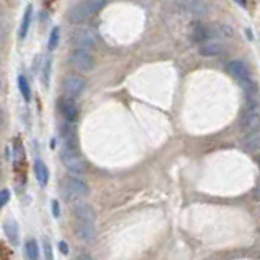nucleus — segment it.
Masks as SVG:
<instances>
[{"label":"nucleus","mask_w":260,"mask_h":260,"mask_svg":"<svg viewBox=\"0 0 260 260\" xmlns=\"http://www.w3.org/2000/svg\"><path fill=\"white\" fill-rule=\"evenodd\" d=\"M59 39H60V31L59 28H54L51 31V36H49V44H47L49 51H54V49L59 46Z\"/></svg>","instance_id":"nucleus-23"},{"label":"nucleus","mask_w":260,"mask_h":260,"mask_svg":"<svg viewBox=\"0 0 260 260\" xmlns=\"http://www.w3.org/2000/svg\"><path fill=\"white\" fill-rule=\"evenodd\" d=\"M43 249H44V257H46V260H54L52 244L49 242V239H47V238H43Z\"/></svg>","instance_id":"nucleus-25"},{"label":"nucleus","mask_w":260,"mask_h":260,"mask_svg":"<svg viewBox=\"0 0 260 260\" xmlns=\"http://www.w3.org/2000/svg\"><path fill=\"white\" fill-rule=\"evenodd\" d=\"M31 16H32V7L29 5L26 10H24V16H23L21 26H20V39H24L28 35V29H29V24H31Z\"/></svg>","instance_id":"nucleus-20"},{"label":"nucleus","mask_w":260,"mask_h":260,"mask_svg":"<svg viewBox=\"0 0 260 260\" xmlns=\"http://www.w3.org/2000/svg\"><path fill=\"white\" fill-rule=\"evenodd\" d=\"M60 192H62L65 200H69V202H81L83 199L88 197L89 189H88V185L83 181H81V179L69 176V177H65L63 181H62Z\"/></svg>","instance_id":"nucleus-2"},{"label":"nucleus","mask_w":260,"mask_h":260,"mask_svg":"<svg viewBox=\"0 0 260 260\" xmlns=\"http://www.w3.org/2000/svg\"><path fill=\"white\" fill-rule=\"evenodd\" d=\"M234 2L238 4V5H241V7H246V5H247V4H246V0H234Z\"/></svg>","instance_id":"nucleus-30"},{"label":"nucleus","mask_w":260,"mask_h":260,"mask_svg":"<svg viewBox=\"0 0 260 260\" xmlns=\"http://www.w3.org/2000/svg\"><path fill=\"white\" fill-rule=\"evenodd\" d=\"M199 52L203 55V57H218L224 52V46L221 43H218V41H213V39H208L207 43L200 44L199 47Z\"/></svg>","instance_id":"nucleus-11"},{"label":"nucleus","mask_w":260,"mask_h":260,"mask_svg":"<svg viewBox=\"0 0 260 260\" xmlns=\"http://www.w3.org/2000/svg\"><path fill=\"white\" fill-rule=\"evenodd\" d=\"M210 28H207L205 24L202 23H192V29H190V38L193 43L197 44H203L207 43V41L210 39Z\"/></svg>","instance_id":"nucleus-13"},{"label":"nucleus","mask_w":260,"mask_h":260,"mask_svg":"<svg viewBox=\"0 0 260 260\" xmlns=\"http://www.w3.org/2000/svg\"><path fill=\"white\" fill-rule=\"evenodd\" d=\"M59 109H60V114L62 117L67 120V122H75L77 117H78V108L75 106V103H73L72 100H62L59 103Z\"/></svg>","instance_id":"nucleus-12"},{"label":"nucleus","mask_w":260,"mask_h":260,"mask_svg":"<svg viewBox=\"0 0 260 260\" xmlns=\"http://www.w3.org/2000/svg\"><path fill=\"white\" fill-rule=\"evenodd\" d=\"M73 231H75L77 238L83 242H91L96 236V226L94 223H86V221H75L73 226Z\"/></svg>","instance_id":"nucleus-9"},{"label":"nucleus","mask_w":260,"mask_h":260,"mask_svg":"<svg viewBox=\"0 0 260 260\" xmlns=\"http://www.w3.org/2000/svg\"><path fill=\"white\" fill-rule=\"evenodd\" d=\"M24 258L26 260H38L39 258V247L35 239H29L24 244Z\"/></svg>","instance_id":"nucleus-18"},{"label":"nucleus","mask_w":260,"mask_h":260,"mask_svg":"<svg viewBox=\"0 0 260 260\" xmlns=\"http://www.w3.org/2000/svg\"><path fill=\"white\" fill-rule=\"evenodd\" d=\"M51 67H52L51 59H46L44 67H43V81H44L46 86L49 85V78H51Z\"/></svg>","instance_id":"nucleus-24"},{"label":"nucleus","mask_w":260,"mask_h":260,"mask_svg":"<svg viewBox=\"0 0 260 260\" xmlns=\"http://www.w3.org/2000/svg\"><path fill=\"white\" fill-rule=\"evenodd\" d=\"M60 161L65 166V169H69L73 174H85L86 173V162L80 156L75 148L63 146V150L60 151Z\"/></svg>","instance_id":"nucleus-3"},{"label":"nucleus","mask_w":260,"mask_h":260,"mask_svg":"<svg viewBox=\"0 0 260 260\" xmlns=\"http://www.w3.org/2000/svg\"><path fill=\"white\" fill-rule=\"evenodd\" d=\"M62 138L65 142V146H69V148H75L77 137H75V130H73L70 125H63L62 127Z\"/></svg>","instance_id":"nucleus-19"},{"label":"nucleus","mask_w":260,"mask_h":260,"mask_svg":"<svg viewBox=\"0 0 260 260\" xmlns=\"http://www.w3.org/2000/svg\"><path fill=\"white\" fill-rule=\"evenodd\" d=\"M177 5L182 8L184 12H189L192 15L203 16L208 13V7L203 0H177Z\"/></svg>","instance_id":"nucleus-10"},{"label":"nucleus","mask_w":260,"mask_h":260,"mask_svg":"<svg viewBox=\"0 0 260 260\" xmlns=\"http://www.w3.org/2000/svg\"><path fill=\"white\" fill-rule=\"evenodd\" d=\"M106 4H108V0H81V2H78L75 7L70 8L69 21L73 24L81 23L83 20H86L88 16L100 12Z\"/></svg>","instance_id":"nucleus-1"},{"label":"nucleus","mask_w":260,"mask_h":260,"mask_svg":"<svg viewBox=\"0 0 260 260\" xmlns=\"http://www.w3.org/2000/svg\"><path fill=\"white\" fill-rule=\"evenodd\" d=\"M0 122H2V112H0Z\"/></svg>","instance_id":"nucleus-33"},{"label":"nucleus","mask_w":260,"mask_h":260,"mask_svg":"<svg viewBox=\"0 0 260 260\" xmlns=\"http://www.w3.org/2000/svg\"><path fill=\"white\" fill-rule=\"evenodd\" d=\"M8 200H10V190H7V189H2L0 190V208H4Z\"/></svg>","instance_id":"nucleus-26"},{"label":"nucleus","mask_w":260,"mask_h":260,"mask_svg":"<svg viewBox=\"0 0 260 260\" xmlns=\"http://www.w3.org/2000/svg\"><path fill=\"white\" fill-rule=\"evenodd\" d=\"M226 70L242 88L249 89L252 86L250 72L247 69V65L244 63L242 60H230V62H228V65H226Z\"/></svg>","instance_id":"nucleus-4"},{"label":"nucleus","mask_w":260,"mask_h":260,"mask_svg":"<svg viewBox=\"0 0 260 260\" xmlns=\"http://www.w3.org/2000/svg\"><path fill=\"white\" fill-rule=\"evenodd\" d=\"M2 21H4V12H2V8H0V26H2Z\"/></svg>","instance_id":"nucleus-31"},{"label":"nucleus","mask_w":260,"mask_h":260,"mask_svg":"<svg viewBox=\"0 0 260 260\" xmlns=\"http://www.w3.org/2000/svg\"><path fill=\"white\" fill-rule=\"evenodd\" d=\"M59 249H60V252H62L63 255H67V254H69V246H67V242L60 241V242H59Z\"/></svg>","instance_id":"nucleus-27"},{"label":"nucleus","mask_w":260,"mask_h":260,"mask_svg":"<svg viewBox=\"0 0 260 260\" xmlns=\"http://www.w3.org/2000/svg\"><path fill=\"white\" fill-rule=\"evenodd\" d=\"M52 208H54V215H55V216H59V215H60V211H59V203H57L55 200L52 202Z\"/></svg>","instance_id":"nucleus-28"},{"label":"nucleus","mask_w":260,"mask_h":260,"mask_svg":"<svg viewBox=\"0 0 260 260\" xmlns=\"http://www.w3.org/2000/svg\"><path fill=\"white\" fill-rule=\"evenodd\" d=\"M4 231H5V236L10 241V244L13 246H18L20 242V228H18V223L15 221V219L8 218L7 221L4 223Z\"/></svg>","instance_id":"nucleus-14"},{"label":"nucleus","mask_w":260,"mask_h":260,"mask_svg":"<svg viewBox=\"0 0 260 260\" xmlns=\"http://www.w3.org/2000/svg\"><path fill=\"white\" fill-rule=\"evenodd\" d=\"M35 176H36V181L39 182V185H47L49 182V169L44 165V161L36 159L35 161Z\"/></svg>","instance_id":"nucleus-15"},{"label":"nucleus","mask_w":260,"mask_h":260,"mask_svg":"<svg viewBox=\"0 0 260 260\" xmlns=\"http://www.w3.org/2000/svg\"><path fill=\"white\" fill-rule=\"evenodd\" d=\"M75 260H93L91 257H89V255H78Z\"/></svg>","instance_id":"nucleus-29"},{"label":"nucleus","mask_w":260,"mask_h":260,"mask_svg":"<svg viewBox=\"0 0 260 260\" xmlns=\"http://www.w3.org/2000/svg\"><path fill=\"white\" fill-rule=\"evenodd\" d=\"M244 148L247 151H258L260 150V130L257 132H252V134H246L242 140Z\"/></svg>","instance_id":"nucleus-16"},{"label":"nucleus","mask_w":260,"mask_h":260,"mask_svg":"<svg viewBox=\"0 0 260 260\" xmlns=\"http://www.w3.org/2000/svg\"><path fill=\"white\" fill-rule=\"evenodd\" d=\"M257 162H258V166H260V156L257 158Z\"/></svg>","instance_id":"nucleus-32"},{"label":"nucleus","mask_w":260,"mask_h":260,"mask_svg":"<svg viewBox=\"0 0 260 260\" xmlns=\"http://www.w3.org/2000/svg\"><path fill=\"white\" fill-rule=\"evenodd\" d=\"M75 43L78 46V49H86L91 47L94 44V36L89 31H78L75 36Z\"/></svg>","instance_id":"nucleus-17"},{"label":"nucleus","mask_w":260,"mask_h":260,"mask_svg":"<svg viewBox=\"0 0 260 260\" xmlns=\"http://www.w3.org/2000/svg\"><path fill=\"white\" fill-rule=\"evenodd\" d=\"M239 125L246 134H252L260 130V114L255 109V106H249V108L242 111Z\"/></svg>","instance_id":"nucleus-6"},{"label":"nucleus","mask_w":260,"mask_h":260,"mask_svg":"<svg viewBox=\"0 0 260 260\" xmlns=\"http://www.w3.org/2000/svg\"><path fill=\"white\" fill-rule=\"evenodd\" d=\"M18 88H20V93L23 96L24 101H29L31 100V86L28 83V80L24 75H20L18 77Z\"/></svg>","instance_id":"nucleus-21"},{"label":"nucleus","mask_w":260,"mask_h":260,"mask_svg":"<svg viewBox=\"0 0 260 260\" xmlns=\"http://www.w3.org/2000/svg\"><path fill=\"white\" fill-rule=\"evenodd\" d=\"M72 213L75 221H86V223H94L96 221V213L91 205H88L85 202H75V205L72 208Z\"/></svg>","instance_id":"nucleus-8"},{"label":"nucleus","mask_w":260,"mask_h":260,"mask_svg":"<svg viewBox=\"0 0 260 260\" xmlns=\"http://www.w3.org/2000/svg\"><path fill=\"white\" fill-rule=\"evenodd\" d=\"M0 88H2V83H0Z\"/></svg>","instance_id":"nucleus-34"},{"label":"nucleus","mask_w":260,"mask_h":260,"mask_svg":"<svg viewBox=\"0 0 260 260\" xmlns=\"http://www.w3.org/2000/svg\"><path fill=\"white\" fill-rule=\"evenodd\" d=\"M210 32H215V35L221 36V38H233V35H234L233 28L228 26V24H215L213 29L210 28Z\"/></svg>","instance_id":"nucleus-22"},{"label":"nucleus","mask_w":260,"mask_h":260,"mask_svg":"<svg viewBox=\"0 0 260 260\" xmlns=\"http://www.w3.org/2000/svg\"><path fill=\"white\" fill-rule=\"evenodd\" d=\"M70 63L80 72H89L94 67V59L86 49H77L70 55Z\"/></svg>","instance_id":"nucleus-7"},{"label":"nucleus","mask_w":260,"mask_h":260,"mask_svg":"<svg viewBox=\"0 0 260 260\" xmlns=\"http://www.w3.org/2000/svg\"><path fill=\"white\" fill-rule=\"evenodd\" d=\"M62 88H63V94L67 96L69 100H75V98H78L85 91L86 80L80 75H69V77H65Z\"/></svg>","instance_id":"nucleus-5"}]
</instances>
